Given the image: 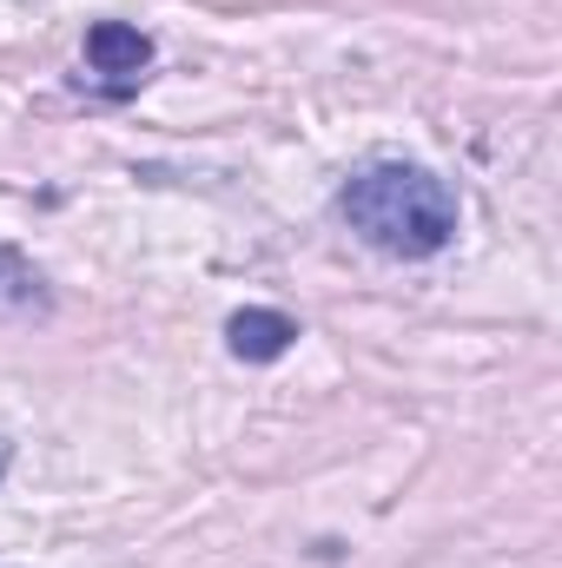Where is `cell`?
<instances>
[{
	"label": "cell",
	"instance_id": "cell-3",
	"mask_svg": "<svg viewBox=\"0 0 562 568\" xmlns=\"http://www.w3.org/2000/svg\"><path fill=\"white\" fill-rule=\"evenodd\" d=\"M0 317L7 324H47L53 317V284H47V272L27 252H13V245H0Z\"/></svg>",
	"mask_w": 562,
	"mask_h": 568
},
{
	"label": "cell",
	"instance_id": "cell-4",
	"mask_svg": "<svg viewBox=\"0 0 562 568\" xmlns=\"http://www.w3.org/2000/svg\"><path fill=\"white\" fill-rule=\"evenodd\" d=\"M87 67L93 73H120V80H145L152 67V40L127 20H93L87 27Z\"/></svg>",
	"mask_w": 562,
	"mask_h": 568
},
{
	"label": "cell",
	"instance_id": "cell-2",
	"mask_svg": "<svg viewBox=\"0 0 562 568\" xmlns=\"http://www.w3.org/2000/svg\"><path fill=\"white\" fill-rule=\"evenodd\" d=\"M225 344H232V357H239V364H279L284 351L298 344V317L265 311V304H245V311H232Z\"/></svg>",
	"mask_w": 562,
	"mask_h": 568
},
{
	"label": "cell",
	"instance_id": "cell-1",
	"mask_svg": "<svg viewBox=\"0 0 562 568\" xmlns=\"http://www.w3.org/2000/svg\"><path fill=\"white\" fill-rule=\"evenodd\" d=\"M338 219L384 258H436L456 239V192L411 159H371L344 179Z\"/></svg>",
	"mask_w": 562,
	"mask_h": 568
},
{
	"label": "cell",
	"instance_id": "cell-5",
	"mask_svg": "<svg viewBox=\"0 0 562 568\" xmlns=\"http://www.w3.org/2000/svg\"><path fill=\"white\" fill-rule=\"evenodd\" d=\"M0 469H7V443H0Z\"/></svg>",
	"mask_w": 562,
	"mask_h": 568
}]
</instances>
